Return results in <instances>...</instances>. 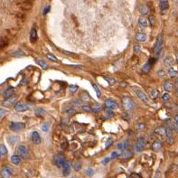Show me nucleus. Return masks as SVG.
<instances>
[{
	"instance_id": "obj_20",
	"label": "nucleus",
	"mask_w": 178,
	"mask_h": 178,
	"mask_svg": "<svg viewBox=\"0 0 178 178\" xmlns=\"http://www.w3.org/2000/svg\"><path fill=\"white\" fill-rule=\"evenodd\" d=\"M168 75L170 76V78H178V71L175 70L174 67H171V68L168 69L167 71Z\"/></svg>"
},
{
	"instance_id": "obj_31",
	"label": "nucleus",
	"mask_w": 178,
	"mask_h": 178,
	"mask_svg": "<svg viewBox=\"0 0 178 178\" xmlns=\"http://www.w3.org/2000/svg\"><path fill=\"white\" fill-rule=\"evenodd\" d=\"M36 63H37L44 70H46V69L48 68V65L46 64V63L44 62V61H42V60H36Z\"/></svg>"
},
{
	"instance_id": "obj_18",
	"label": "nucleus",
	"mask_w": 178,
	"mask_h": 178,
	"mask_svg": "<svg viewBox=\"0 0 178 178\" xmlns=\"http://www.w3.org/2000/svg\"><path fill=\"white\" fill-rule=\"evenodd\" d=\"M164 89L167 91H172V90H174L175 86H174L173 82H171L169 81H165L164 82Z\"/></svg>"
},
{
	"instance_id": "obj_56",
	"label": "nucleus",
	"mask_w": 178,
	"mask_h": 178,
	"mask_svg": "<svg viewBox=\"0 0 178 178\" xmlns=\"http://www.w3.org/2000/svg\"><path fill=\"white\" fill-rule=\"evenodd\" d=\"M49 10H50V5H48V7H46L44 8V15H46L48 12H49Z\"/></svg>"
},
{
	"instance_id": "obj_7",
	"label": "nucleus",
	"mask_w": 178,
	"mask_h": 178,
	"mask_svg": "<svg viewBox=\"0 0 178 178\" xmlns=\"http://www.w3.org/2000/svg\"><path fill=\"white\" fill-rule=\"evenodd\" d=\"M156 61V58H153V59H150L148 62H146L145 64H144V66L142 67V71H143V73H148L150 71H151V69H152V66H153V64H154V63Z\"/></svg>"
},
{
	"instance_id": "obj_16",
	"label": "nucleus",
	"mask_w": 178,
	"mask_h": 178,
	"mask_svg": "<svg viewBox=\"0 0 178 178\" xmlns=\"http://www.w3.org/2000/svg\"><path fill=\"white\" fill-rule=\"evenodd\" d=\"M162 146H163V144H162L161 141L156 140V141H155L154 143H153V145H152V149L154 150V151H156V152H157V151H160V150H161Z\"/></svg>"
},
{
	"instance_id": "obj_30",
	"label": "nucleus",
	"mask_w": 178,
	"mask_h": 178,
	"mask_svg": "<svg viewBox=\"0 0 178 178\" xmlns=\"http://www.w3.org/2000/svg\"><path fill=\"white\" fill-rule=\"evenodd\" d=\"M12 55H13L14 57L20 58V57H23V56H26V53H24V52H22V51H20V50H17V51H16Z\"/></svg>"
},
{
	"instance_id": "obj_35",
	"label": "nucleus",
	"mask_w": 178,
	"mask_h": 178,
	"mask_svg": "<svg viewBox=\"0 0 178 178\" xmlns=\"http://www.w3.org/2000/svg\"><path fill=\"white\" fill-rule=\"evenodd\" d=\"M91 85H92V87H93V89H94V90H95V92H96V95H97V97L98 98H100L101 97V92H100V90L97 87V85H95L94 83H91Z\"/></svg>"
},
{
	"instance_id": "obj_33",
	"label": "nucleus",
	"mask_w": 178,
	"mask_h": 178,
	"mask_svg": "<svg viewBox=\"0 0 178 178\" xmlns=\"http://www.w3.org/2000/svg\"><path fill=\"white\" fill-rule=\"evenodd\" d=\"M148 23L150 24L151 26H156V17L154 16H148Z\"/></svg>"
},
{
	"instance_id": "obj_10",
	"label": "nucleus",
	"mask_w": 178,
	"mask_h": 178,
	"mask_svg": "<svg viewBox=\"0 0 178 178\" xmlns=\"http://www.w3.org/2000/svg\"><path fill=\"white\" fill-rule=\"evenodd\" d=\"M30 107L27 104H22V103H16L15 106V110L16 112H24L26 111V110L30 109Z\"/></svg>"
},
{
	"instance_id": "obj_28",
	"label": "nucleus",
	"mask_w": 178,
	"mask_h": 178,
	"mask_svg": "<svg viewBox=\"0 0 178 178\" xmlns=\"http://www.w3.org/2000/svg\"><path fill=\"white\" fill-rule=\"evenodd\" d=\"M138 24H139V26L141 27H146L147 26V24H148V22H147V20L146 19L145 17H139V19H138Z\"/></svg>"
},
{
	"instance_id": "obj_45",
	"label": "nucleus",
	"mask_w": 178,
	"mask_h": 178,
	"mask_svg": "<svg viewBox=\"0 0 178 178\" xmlns=\"http://www.w3.org/2000/svg\"><path fill=\"white\" fill-rule=\"evenodd\" d=\"M146 128V125L144 124V123H139L138 125V127H137V129L138 130V131H142V130H144Z\"/></svg>"
},
{
	"instance_id": "obj_2",
	"label": "nucleus",
	"mask_w": 178,
	"mask_h": 178,
	"mask_svg": "<svg viewBox=\"0 0 178 178\" xmlns=\"http://www.w3.org/2000/svg\"><path fill=\"white\" fill-rule=\"evenodd\" d=\"M122 107L126 110H132L135 108V103L129 97H124L122 99Z\"/></svg>"
},
{
	"instance_id": "obj_62",
	"label": "nucleus",
	"mask_w": 178,
	"mask_h": 178,
	"mask_svg": "<svg viewBox=\"0 0 178 178\" xmlns=\"http://www.w3.org/2000/svg\"><path fill=\"white\" fill-rule=\"evenodd\" d=\"M176 61H177V63H178V53H177V58H176Z\"/></svg>"
},
{
	"instance_id": "obj_25",
	"label": "nucleus",
	"mask_w": 178,
	"mask_h": 178,
	"mask_svg": "<svg viewBox=\"0 0 178 178\" xmlns=\"http://www.w3.org/2000/svg\"><path fill=\"white\" fill-rule=\"evenodd\" d=\"M7 155V149L5 145H0V158H3Z\"/></svg>"
},
{
	"instance_id": "obj_27",
	"label": "nucleus",
	"mask_w": 178,
	"mask_h": 178,
	"mask_svg": "<svg viewBox=\"0 0 178 178\" xmlns=\"http://www.w3.org/2000/svg\"><path fill=\"white\" fill-rule=\"evenodd\" d=\"M36 40H37V32H36L34 28H33L31 33H30V41L32 42H34Z\"/></svg>"
},
{
	"instance_id": "obj_9",
	"label": "nucleus",
	"mask_w": 178,
	"mask_h": 178,
	"mask_svg": "<svg viewBox=\"0 0 178 178\" xmlns=\"http://www.w3.org/2000/svg\"><path fill=\"white\" fill-rule=\"evenodd\" d=\"M145 147V138H139L137 141L136 145H135V149L137 152H141Z\"/></svg>"
},
{
	"instance_id": "obj_17",
	"label": "nucleus",
	"mask_w": 178,
	"mask_h": 178,
	"mask_svg": "<svg viewBox=\"0 0 178 178\" xmlns=\"http://www.w3.org/2000/svg\"><path fill=\"white\" fill-rule=\"evenodd\" d=\"M135 39L139 42H143L146 41V34L145 33H138L135 36Z\"/></svg>"
},
{
	"instance_id": "obj_57",
	"label": "nucleus",
	"mask_w": 178,
	"mask_h": 178,
	"mask_svg": "<svg viewBox=\"0 0 178 178\" xmlns=\"http://www.w3.org/2000/svg\"><path fill=\"white\" fill-rule=\"evenodd\" d=\"M61 147H62V149H66V147H67V142L66 141H64V142L62 144V146H61Z\"/></svg>"
},
{
	"instance_id": "obj_53",
	"label": "nucleus",
	"mask_w": 178,
	"mask_h": 178,
	"mask_svg": "<svg viewBox=\"0 0 178 178\" xmlns=\"http://www.w3.org/2000/svg\"><path fill=\"white\" fill-rule=\"evenodd\" d=\"M118 157H119V155L118 154V152H112L111 158H112V159H115V158H118Z\"/></svg>"
},
{
	"instance_id": "obj_21",
	"label": "nucleus",
	"mask_w": 178,
	"mask_h": 178,
	"mask_svg": "<svg viewBox=\"0 0 178 178\" xmlns=\"http://www.w3.org/2000/svg\"><path fill=\"white\" fill-rule=\"evenodd\" d=\"M10 161H11L12 164H14L16 165H18L21 164V157L18 155H14V156H11Z\"/></svg>"
},
{
	"instance_id": "obj_47",
	"label": "nucleus",
	"mask_w": 178,
	"mask_h": 178,
	"mask_svg": "<svg viewBox=\"0 0 178 178\" xmlns=\"http://www.w3.org/2000/svg\"><path fill=\"white\" fill-rule=\"evenodd\" d=\"M8 141H9V143L11 145H14L16 142V137H9Z\"/></svg>"
},
{
	"instance_id": "obj_15",
	"label": "nucleus",
	"mask_w": 178,
	"mask_h": 178,
	"mask_svg": "<svg viewBox=\"0 0 178 178\" xmlns=\"http://www.w3.org/2000/svg\"><path fill=\"white\" fill-rule=\"evenodd\" d=\"M105 106H106V108H108L109 109H117V107H118L117 103L114 100H105Z\"/></svg>"
},
{
	"instance_id": "obj_12",
	"label": "nucleus",
	"mask_w": 178,
	"mask_h": 178,
	"mask_svg": "<svg viewBox=\"0 0 178 178\" xmlns=\"http://www.w3.org/2000/svg\"><path fill=\"white\" fill-rule=\"evenodd\" d=\"M16 100H17L16 97H10V98H8V99H7L3 102V105L5 107H10L12 105H14V104L16 102Z\"/></svg>"
},
{
	"instance_id": "obj_14",
	"label": "nucleus",
	"mask_w": 178,
	"mask_h": 178,
	"mask_svg": "<svg viewBox=\"0 0 178 178\" xmlns=\"http://www.w3.org/2000/svg\"><path fill=\"white\" fill-rule=\"evenodd\" d=\"M32 141H33V143H34L35 145H39L41 143V137H40V135L38 132H36V131H34L32 133Z\"/></svg>"
},
{
	"instance_id": "obj_22",
	"label": "nucleus",
	"mask_w": 178,
	"mask_h": 178,
	"mask_svg": "<svg viewBox=\"0 0 178 178\" xmlns=\"http://www.w3.org/2000/svg\"><path fill=\"white\" fill-rule=\"evenodd\" d=\"M160 9L162 13L168 9V0H160Z\"/></svg>"
},
{
	"instance_id": "obj_23",
	"label": "nucleus",
	"mask_w": 178,
	"mask_h": 178,
	"mask_svg": "<svg viewBox=\"0 0 178 178\" xmlns=\"http://www.w3.org/2000/svg\"><path fill=\"white\" fill-rule=\"evenodd\" d=\"M132 156H133V154L129 150H125L124 152H122V154L119 156L121 159H130Z\"/></svg>"
},
{
	"instance_id": "obj_42",
	"label": "nucleus",
	"mask_w": 178,
	"mask_h": 178,
	"mask_svg": "<svg viewBox=\"0 0 178 178\" xmlns=\"http://www.w3.org/2000/svg\"><path fill=\"white\" fill-rule=\"evenodd\" d=\"M133 50H134V52L136 53L137 54H139V53H141V47H140L139 45L136 44V45H134V47H133Z\"/></svg>"
},
{
	"instance_id": "obj_59",
	"label": "nucleus",
	"mask_w": 178,
	"mask_h": 178,
	"mask_svg": "<svg viewBox=\"0 0 178 178\" xmlns=\"http://www.w3.org/2000/svg\"><path fill=\"white\" fill-rule=\"evenodd\" d=\"M159 176H160V172H159V171H157V172H156V176H155V178H159Z\"/></svg>"
},
{
	"instance_id": "obj_41",
	"label": "nucleus",
	"mask_w": 178,
	"mask_h": 178,
	"mask_svg": "<svg viewBox=\"0 0 178 178\" xmlns=\"http://www.w3.org/2000/svg\"><path fill=\"white\" fill-rule=\"evenodd\" d=\"M78 89H79V87L77 85H71L69 87V90H70V91L71 93H75L76 91L78 90Z\"/></svg>"
},
{
	"instance_id": "obj_29",
	"label": "nucleus",
	"mask_w": 178,
	"mask_h": 178,
	"mask_svg": "<svg viewBox=\"0 0 178 178\" xmlns=\"http://www.w3.org/2000/svg\"><path fill=\"white\" fill-rule=\"evenodd\" d=\"M159 96V92H158V90L156 89H153L150 90V97L152 98V99H157Z\"/></svg>"
},
{
	"instance_id": "obj_32",
	"label": "nucleus",
	"mask_w": 178,
	"mask_h": 178,
	"mask_svg": "<svg viewBox=\"0 0 178 178\" xmlns=\"http://www.w3.org/2000/svg\"><path fill=\"white\" fill-rule=\"evenodd\" d=\"M45 114V111L44 109H36L35 110V115L38 117H44V115Z\"/></svg>"
},
{
	"instance_id": "obj_37",
	"label": "nucleus",
	"mask_w": 178,
	"mask_h": 178,
	"mask_svg": "<svg viewBox=\"0 0 178 178\" xmlns=\"http://www.w3.org/2000/svg\"><path fill=\"white\" fill-rule=\"evenodd\" d=\"M91 109H92V111L94 112H100L101 110V106L100 104H95L93 107H91Z\"/></svg>"
},
{
	"instance_id": "obj_24",
	"label": "nucleus",
	"mask_w": 178,
	"mask_h": 178,
	"mask_svg": "<svg viewBox=\"0 0 178 178\" xmlns=\"http://www.w3.org/2000/svg\"><path fill=\"white\" fill-rule=\"evenodd\" d=\"M155 132L162 137H167V127H159L155 130Z\"/></svg>"
},
{
	"instance_id": "obj_52",
	"label": "nucleus",
	"mask_w": 178,
	"mask_h": 178,
	"mask_svg": "<svg viewBox=\"0 0 178 178\" xmlns=\"http://www.w3.org/2000/svg\"><path fill=\"white\" fill-rule=\"evenodd\" d=\"M117 147H118L119 149L122 150V149H125V144L124 143H119L118 144V146H117Z\"/></svg>"
},
{
	"instance_id": "obj_3",
	"label": "nucleus",
	"mask_w": 178,
	"mask_h": 178,
	"mask_svg": "<svg viewBox=\"0 0 178 178\" xmlns=\"http://www.w3.org/2000/svg\"><path fill=\"white\" fill-rule=\"evenodd\" d=\"M16 152H17V155L19 156L21 158L26 159V158L29 157V152H28V149H27V147L26 146L20 145L19 146L17 147Z\"/></svg>"
},
{
	"instance_id": "obj_58",
	"label": "nucleus",
	"mask_w": 178,
	"mask_h": 178,
	"mask_svg": "<svg viewBox=\"0 0 178 178\" xmlns=\"http://www.w3.org/2000/svg\"><path fill=\"white\" fill-rule=\"evenodd\" d=\"M175 124L176 126H178V114L175 115Z\"/></svg>"
},
{
	"instance_id": "obj_48",
	"label": "nucleus",
	"mask_w": 178,
	"mask_h": 178,
	"mask_svg": "<svg viewBox=\"0 0 178 178\" xmlns=\"http://www.w3.org/2000/svg\"><path fill=\"white\" fill-rule=\"evenodd\" d=\"M42 130L44 131V132H48L49 131V124L45 123L44 126L42 127Z\"/></svg>"
},
{
	"instance_id": "obj_39",
	"label": "nucleus",
	"mask_w": 178,
	"mask_h": 178,
	"mask_svg": "<svg viewBox=\"0 0 178 178\" xmlns=\"http://www.w3.org/2000/svg\"><path fill=\"white\" fill-rule=\"evenodd\" d=\"M82 109L83 110V111H85V112H90V111H92V109H91V107L89 106V105H82Z\"/></svg>"
},
{
	"instance_id": "obj_19",
	"label": "nucleus",
	"mask_w": 178,
	"mask_h": 178,
	"mask_svg": "<svg viewBox=\"0 0 178 178\" xmlns=\"http://www.w3.org/2000/svg\"><path fill=\"white\" fill-rule=\"evenodd\" d=\"M14 91H15V90H14V88L13 87H9V88H7V90H4V92H3V96L5 97V98H10L12 95L14 94Z\"/></svg>"
},
{
	"instance_id": "obj_40",
	"label": "nucleus",
	"mask_w": 178,
	"mask_h": 178,
	"mask_svg": "<svg viewBox=\"0 0 178 178\" xmlns=\"http://www.w3.org/2000/svg\"><path fill=\"white\" fill-rule=\"evenodd\" d=\"M104 79L106 80V82H109V84L111 86V85H114L116 83V80L115 79H111V78H108V77H104Z\"/></svg>"
},
{
	"instance_id": "obj_44",
	"label": "nucleus",
	"mask_w": 178,
	"mask_h": 178,
	"mask_svg": "<svg viewBox=\"0 0 178 178\" xmlns=\"http://www.w3.org/2000/svg\"><path fill=\"white\" fill-rule=\"evenodd\" d=\"M113 142H114V140H113V138H109L108 140H107V142H106V148H109V147L111 146L112 144H113Z\"/></svg>"
},
{
	"instance_id": "obj_26",
	"label": "nucleus",
	"mask_w": 178,
	"mask_h": 178,
	"mask_svg": "<svg viewBox=\"0 0 178 178\" xmlns=\"http://www.w3.org/2000/svg\"><path fill=\"white\" fill-rule=\"evenodd\" d=\"M139 12H140L141 15L146 16V15H147V14L149 13V9H148V7H147L146 5H141L140 7H139Z\"/></svg>"
},
{
	"instance_id": "obj_50",
	"label": "nucleus",
	"mask_w": 178,
	"mask_h": 178,
	"mask_svg": "<svg viewBox=\"0 0 178 178\" xmlns=\"http://www.w3.org/2000/svg\"><path fill=\"white\" fill-rule=\"evenodd\" d=\"M82 100H74V101L72 102L73 105L76 106V107L81 106V105H82Z\"/></svg>"
},
{
	"instance_id": "obj_60",
	"label": "nucleus",
	"mask_w": 178,
	"mask_h": 178,
	"mask_svg": "<svg viewBox=\"0 0 178 178\" xmlns=\"http://www.w3.org/2000/svg\"><path fill=\"white\" fill-rule=\"evenodd\" d=\"M176 94L178 95V86H177V87H176Z\"/></svg>"
},
{
	"instance_id": "obj_4",
	"label": "nucleus",
	"mask_w": 178,
	"mask_h": 178,
	"mask_svg": "<svg viewBox=\"0 0 178 178\" xmlns=\"http://www.w3.org/2000/svg\"><path fill=\"white\" fill-rule=\"evenodd\" d=\"M65 162H66L65 157L62 154H57L53 157V164L56 165L57 167H63Z\"/></svg>"
},
{
	"instance_id": "obj_51",
	"label": "nucleus",
	"mask_w": 178,
	"mask_h": 178,
	"mask_svg": "<svg viewBox=\"0 0 178 178\" xmlns=\"http://www.w3.org/2000/svg\"><path fill=\"white\" fill-rule=\"evenodd\" d=\"M5 114H7V110L4 109H0V119H1L3 116H5Z\"/></svg>"
},
{
	"instance_id": "obj_43",
	"label": "nucleus",
	"mask_w": 178,
	"mask_h": 178,
	"mask_svg": "<svg viewBox=\"0 0 178 178\" xmlns=\"http://www.w3.org/2000/svg\"><path fill=\"white\" fill-rule=\"evenodd\" d=\"M86 175H87L88 176H92L94 175V170L92 168H88L87 170H86Z\"/></svg>"
},
{
	"instance_id": "obj_34",
	"label": "nucleus",
	"mask_w": 178,
	"mask_h": 178,
	"mask_svg": "<svg viewBox=\"0 0 178 178\" xmlns=\"http://www.w3.org/2000/svg\"><path fill=\"white\" fill-rule=\"evenodd\" d=\"M46 57L50 60V61H52V62H54V63H58L59 61H58V59L56 58V56H54V55H53V54H51V53H47L46 54Z\"/></svg>"
},
{
	"instance_id": "obj_13",
	"label": "nucleus",
	"mask_w": 178,
	"mask_h": 178,
	"mask_svg": "<svg viewBox=\"0 0 178 178\" xmlns=\"http://www.w3.org/2000/svg\"><path fill=\"white\" fill-rule=\"evenodd\" d=\"M71 173V163L66 161L63 167V174L64 176H68Z\"/></svg>"
},
{
	"instance_id": "obj_8",
	"label": "nucleus",
	"mask_w": 178,
	"mask_h": 178,
	"mask_svg": "<svg viewBox=\"0 0 178 178\" xmlns=\"http://www.w3.org/2000/svg\"><path fill=\"white\" fill-rule=\"evenodd\" d=\"M13 168L10 167L9 165H5V167L1 170V176L2 178H9L11 175L13 174Z\"/></svg>"
},
{
	"instance_id": "obj_49",
	"label": "nucleus",
	"mask_w": 178,
	"mask_h": 178,
	"mask_svg": "<svg viewBox=\"0 0 178 178\" xmlns=\"http://www.w3.org/2000/svg\"><path fill=\"white\" fill-rule=\"evenodd\" d=\"M165 74H167V73H165V71L164 70H159V71H157V75H158L159 77H165Z\"/></svg>"
},
{
	"instance_id": "obj_11",
	"label": "nucleus",
	"mask_w": 178,
	"mask_h": 178,
	"mask_svg": "<svg viewBox=\"0 0 178 178\" xmlns=\"http://www.w3.org/2000/svg\"><path fill=\"white\" fill-rule=\"evenodd\" d=\"M164 64L165 67H167V68H171V67H173V65L175 64V60L172 56H167L165 57V60H164Z\"/></svg>"
},
{
	"instance_id": "obj_54",
	"label": "nucleus",
	"mask_w": 178,
	"mask_h": 178,
	"mask_svg": "<svg viewBox=\"0 0 178 178\" xmlns=\"http://www.w3.org/2000/svg\"><path fill=\"white\" fill-rule=\"evenodd\" d=\"M130 178H141V176H140L138 174H135V173H133V174H131Z\"/></svg>"
},
{
	"instance_id": "obj_6",
	"label": "nucleus",
	"mask_w": 178,
	"mask_h": 178,
	"mask_svg": "<svg viewBox=\"0 0 178 178\" xmlns=\"http://www.w3.org/2000/svg\"><path fill=\"white\" fill-rule=\"evenodd\" d=\"M135 92H136L137 97L138 98V99H139L141 101H143V102L146 103V104H148V102H149L148 97L146 96V94L144 92L143 90H139V89H136V90H135Z\"/></svg>"
},
{
	"instance_id": "obj_5",
	"label": "nucleus",
	"mask_w": 178,
	"mask_h": 178,
	"mask_svg": "<svg viewBox=\"0 0 178 178\" xmlns=\"http://www.w3.org/2000/svg\"><path fill=\"white\" fill-rule=\"evenodd\" d=\"M26 127V124L23 123V122H12L9 126V128L11 131L14 132H18L23 130L24 128Z\"/></svg>"
},
{
	"instance_id": "obj_61",
	"label": "nucleus",
	"mask_w": 178,
	"mask_h": 178,
	"mask_svg": "<svg viewBox=\"0 0 178 178\" xmlns=\"http://www.w3.org/2000/svg\"><path fill=\"white\" fill-rule=\"evenodd\" d=\"M176 84H177V86H178V78H177V80H176Z\"/></svg>"
},
{
	"instance_id": "obj_36",
	"label": "nucleus",
	"mask_w": 178,
	"mask_h": 178,
	"mask_svg": "<svg viewBox=\"0 0 178 178\" xmlns=\"http://www.w3.org/2000/svg\"><path fill=\"white\" fill-rule=\"evenodd\" d=\"M73 168H74L75 171H80L82 169V163L79 161L75 162L74 164H73Z\"/></svg>"
},
{
	"instance_id": "obj_1",
	"label": "nucleus",
	"mask_w": 178,
	"mask_h": 178,
	"mask_svg": "<svg viewBox=\"0 0 178 178\" xmlns=\"http://www.w3.org/2000/svg\"><path fill=\"white\" fill-rule=\"evenodd\" d=\"M163 44H164L163 35L159 34L158 37H157V40H156V42L155 48H154V53H155V58L156 59H157L161 55L162 50H163Z\"/></svg>"
},
{
	"instance_id": "obj_46",
	"label": "nucleus",
	"mask_w": 178,
	"mask_h": 178,
	"mask_svg": "<svg viewBox=\"0 0 178 178\" xmlns=\"http://www.w3.org/2000/svg\"><path fill=\"white\" fill-rule=\"evenodd\" d=\"M67 114H68L69 116H72V115H74L76 113V111L73 109H67L66 111H65Z\"/></svg>"
},
{
	"instance_id": "obj_38",
	"label": "nucleus",
	"mask_w": 178,
	"mask_h": 178,
	"mask_svg": "<svg viewBox=\"0 0 178 178\" xmlns=\"http://www.w3.org/2000/svg\"><path fill=\"white\" fill-rule=\"evenodd\" d=\"M170 99H171L170 94H168L167 92H165V93H164V94L162 95V100H163V101H165V102L169 101Z\"/></svg>"
},
{
	"instance_id": "obj_55",
	"label": "nucleus",
	"mask_w": 178,
	"mask_h": 178,
	"mask_svg": "<svg viewBox=\"0 0 178 178\" xmlns=\"http://www.w3.org/2000/svg\"><path fill=\"white\" fill-rule=\"evenodd\" d=\"M109 161H110V158L107 157V158H105V159H104V160L102 161V164H103V165H106V164H108Z\"/></svg>"
}]
</instances>
